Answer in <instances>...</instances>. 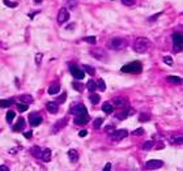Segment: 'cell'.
<instances>
[{
  "label": "cell",
  "mask_w": 183,
  "mask_h": 171,
  "mask_svg": "<svg viewBox=\"0 0 183 171\" xmlns=\"http://www.w3.org/2000/svg\"><path fill=\"white\" fill-rule=\"evenodd\" d=\"M97 88H98V89H101L102 91H103V90H106V84H105V81H103L102 78L97 81Z\"/></svg>",
  "instance_id": "d6a6232c"
},
{
  "label": "cell",
  "mask_w": 183,
  "mask_h": 171,
  "mask_svg": "<svg viewBox=\"0 0 183 171\" xmlns=\"http://www.w3.org/2000/svg\"><path fill=\"white\" fill-rule=\"evenodd\" d=\"M171 141L174 142V144H177V145H181L182 142H183V139H182V136L179 135V136H177V137H173Z\"/></svg>",
  "instance_id": "d590c367"
},
{
  "label": "cell",
  "mask_w": 183,
  "mask_h": 171,
  "mask_svg": "<svg viewBox=\"0 0 183 171\" xmlns=\"http://www.w3.org/2000/svg\"><path fill=\"white\" fill-rule=\"evenodd\" d=\"M120 71L123 73H140L143 71V65L139 62H132V63H128L126 65H123Z\"/></svg>",
  "instance_id": "3957f363"
},
{
  "label": "cell",
  "mask_w": 183,
  "mask_h": 171,
  "mask_svg": "<svg viewBox=\"0 0 183 171\" xmlns=\"http://www.w3.org/2000/svg\"><path fill=\"white\" fill-rule=\"evenodd\" d=\"M132 135L133 136H141V135H144V128H137V129L133 131Z\"/></svg>",
  "instance_id": "8d00e7d4"
},
{
  "label": "cell",
  "mask_w": 183,
  "mask_h": 171,
  "mask_svg": "<svg viewBox=\"0 0 183 171\" xmlns=\"http://www.w3.org/2000/svg\"><path fill=\"white\" fill-rule=\"evenodd\" d=\"M149 119H151V116H149V115H146V114H141L139 116V120L140 121H146V120H149Z\"/></svg>",
  "instance_id": "f35d334b"
},
{
  "label": "cell",
  "mask_w": 183,
  "mask_h": 171,
  "mask_svg": "<svg viewBox=\"0 0 183 171\" xmlns=\"http://www.w3.org/2000/svg\"><path fill=\"white\" fill-rule=\"evenodd\" d=\"M102 123H103V119L102 118H97L96 120H94V123H93V127L96 128V129H98V128H101V126H102Z\"/></svg>",
  "instance_id": "4dcf8cb0"
},
{
  "label": "cell",
  "mask_w": 183,
  "mask_h": 171,
  "mask_svg": "<svg viewBox=\"0 0 183 171\" xmlns=\"http://www.w3.org/2000/svg\"><path fill=\"white\" fill-rule=\"evenodd\" d=\"M167 81L171 82V84H177L179 85L182 82V78L178 77V76H167Z\"/></svg>",
  "instance_id": "d6986e66"
},
{
  "label": "cell",
  "mask_w": 183,
  "mask_h": 171,
  "mask_svg": "<svg viewBox=\"0 0 183 171\" xmlns=\"http://www.w3.org/2000/svg\"><path fill=\"white\" fill-rule=\"evenodd\" d=\"M46 108H47V111L51 112V114H56L58 112V103L56 102H48L47 105H46Z\"/></svg>",
  "instance_id": "2e32d148"
},
{
  "label": "cell",
  "mask_w": 183,
  "mask_h": 171,
  "mask_svg": "<svg viewBox=\"0 0 183 171\" xmlns=\"http://www.w3.org/2000/svg\"><path fill=\"white\" fill-rule=\"evenodd\" d=\"M111 170V163H106V166H105V171H110Z\"/></svg>",
  "instance_id": "7dc6e473"
},
{
  "label": "cell",
  "mask_w": 183,
  "mask_h": 171,
  "mask_svg": "<svg viewBox=\"0 0 183 171\" xmlns=\"http://www.w3.org/2000/svg\"><path fill=\"white\" fill-rule=\"evenodd\" d=\"M18 99H20V102L25 103V105H27V106H29L30 103H33V97H32V96H29V94H25V96H21Z\"/></svg>",
  "instance_id": "e0dca14e"
},
{
  "label": "cell",
  "mask_w": 183,
  "mask_h": 171,
  "mask_svg": "<svg viewBox=\"0 0 183 171\" xmlns=\"http://www.w3.org/2000/svg\"><path fill=\"white\" fill-rule=\"evenodd\" d=\"M8 166H0V171H8Z\"/></svg>",
  "instance_id": "c3c4849f"
},
{
  "label": "cell",
  "mask_w": 183,
  "mask_h": 171,
  "mask_svg": "<svg viewBox=\"0 0 183 171\" xmlns=\"http://www.w3.org/2000/svg\"><path fill=\"white\" fill-rule=\"evenodd\" d=\"M67 3L71 5V9H73L76 7V0H67Z\"/></svg>",
  "instance_id": "ee69618b"
},
{
  "label": "cell",
  "mask_w": 183,
  "mask_h": 171,
  "mask_svg": "<svg viewBox=\"0 0 183 171\" xmlns=\"http://www.w3.org/2000/svg\"><path fill=\"white\" fill-rule=\"evenodd\" d=\"M84 41L86 42V43H90V45H96L97 43V38H96V37H85Z\"/></svg>",
  "instance_id": "1f68e13d"
},
{
  "label": "cell",
  "mask_w": 183,
  "mask_h": 171,
  "mask_svg": "<svg viewBox=\"0 0 183 171\" xmlns=\"http://www.w3.org/2000/svg\"><path fill=\"white\" fill-rule=\"evenodd\" d=\"M60 91V85L59 84H53V85H50L48 86V89H47V93L48 94H51V96H54V94H58Z\"/></svg>",
  "instance_id": "5bb4252c"
},
{
  "label": "cell",
  "mask_w": 183,
  "mask_h": 171,
  "mask_svg": "<svg viewBox=\"0 0 183 171\" xmlns=\"http://www.w3.org/2000/svg\"><path fill=\"white\" fill-rule=\"evenodd\" d=\"M64 99H66V94H63V97H62V98H59V101H58V102L63 103V102H64Z\"/></svg>",
  "instance_id": "681fc988"
},
{
  "label": "cell",
  "mask_w": 183,
  "mask_h": 171,
  "mask_svg": "<svg viewBox=\"0 0 183 171\" xmlns=\"http://www.w3.org/2000/svg\"><path fill=\"white\" fill-rule=\"evenodd\" d=\"M69 18V12L67 8H62L58 13V22L59 24H66Z\"/></svg>",
  "instance_id": "ba28073f"
},
{
  "label": "cell",
  "mask_w": 183,
  "mask_h": 171,
  "mask_svg": "<svg viewBox=\"0 0 183 171\" xmlns=\"http://www.w3.org/2000/svg\"><path fill=\"white\" fill-rule=\"evenodd\" d=\"M89 99H90V102L93 103V105H97V103L101 101V97L98 96V94H94L93 91H92V94L89 96Z\"/></svg>",
  "instance_id": "7402d4cb"
},
{
  "label": "cell",
  "mask_w": 183,
  "mask_h": 171,
  "mask_svg": "<svg viewBox=\"0 0 183 171\" xmlns=\"http://www.w3.org/2000/svg\"><path fill=\"white\" fill-rule=\"evenodd\" d=\"M127 135H128V131L127 129H118V131L111 132L110 137H111L112 140H115V141H120V140H123Z\"/></svg>",
  "instance_id": "52a82bcc"
},
{
  "label": "cell",
  "mask_w": 183,
  "mask_h": 171,
  "mask_svg": "<svg viewBox=\"0 0 183 171\" xmlns=\"http://www.w3.org/2000/svg\"><path fill=\"white\" fill-rule=\"evenodd\" d=\"M72 86H73V89H76L77 91H81L82 89H84V85H82L81 82H79V81H73Z\"/></svg>",
  "instance_id": "83f0119b"
},
{
  "label": "cell",
  "mask_w": 183,
  "mask_h": 171,
  "mask_svg": "<svg viewBox=\"0 0 183 171\" xmlns=\"http://www.w3.org/2000/svg\"><path fill=\"white\" fill-rule=\"evenodd\" d=\"M86 135H88L86 131H80V132H79V136H80V137H85Z\"/></svg>",
  "instance_id": "bcb514c9"
},
{
  "label": "cell",
  "mask_w": 183,
  "mask_h": 171,
  "mask_svg": "<svg viewBox=\"0 0 183 171\" xmlns=\"http://www.w3.org/2000/svg\"><path fill=\"white\" fill-rule=\"evenodd\" d=\"M164 62L167 64V65H173V59H171V56H165L164 57Z\"/></svg>",
  "instance_id": "ab89813d"
},
{
  "label": "cell",
  "mask_w": 183,
  "mask_h": 171,
  "mask_svg": "<svg viewBox=\"0 0 183 171\" xmlns=\"http://www.w3.org/2000/svg\"><path fill=\"white\" fill-rule=\"evenodd\" d=\"M105 131L107 133H111V132H114V131H115V127L114 126H107V127L105 128Z\"/></svg>",
  "instance_id": "7bdbcfd3"
},
{
  "label": "cell",
  "mask_w": 183,
  "mask_h": 171,
  "mask_svg": "<svg viewBox=\"0 0 183 171\" xmlns=\"http://www.w3.org/2000/svg\"><path fill=\"white\" fill-rule=\"evenodd\" d=\"M68 158L72 163H76L79 161V152L76 149H69L68 150Z\"/></svg>",
  "instance_id": "8fae6325"
},
{
  "label": "cell",
  "mask_w": 183,
  "mask_h": 171,
  "mask_svg": "<svg viewBox=\"0 0 183 171\" xmlns=\"http://www.w3.org/2000/svg\"><path fill=\"white\" fill-rule=\"evenodd\" d=\"M34 1L37 3V4H38V3H41V1H42V0H34Z\"/></svg>",
  "instance_id": "f907efd6"
},
{
  "label": "cell",
  "mask_w": 183,
  "mask_h": 171,
  "mask_svg": "<svg viewBox=\"0 0 183 171\" xmlns=\"http://www.w3.org/2000/svg\"><path fill=\"white\" fill-rule=\"evenodd\" d=\"M86 88H88V90L89 91H94L97 89V82L96 81H88V84H86Z\"/></svg>",
  "instance_id": "484cf974"
},
{
  "label": "cell",
  "mask_w": 183,
  "mask_h": 171,
  "mask_svg": "<svg viewBox=\"0 0 183 171\" xmlns=\"http://www.w3.org/2000/svg\"><path fill=\"white\" fill-rule=\"evenodd\" d=\"M24 136H25V139H32L33 132H32V131H29V132H25V133H24Z\"/></svg>",
  "instance_id": "f6af8a7d"
},
{
  "label": "cell",
  "mask_w": 183,
  "mask_h": 171,
  "mask_svg": "<svg viewBox=\"0 0 183 171\" xmlns=\"http://www.w3.org/2000/svg\"><path fill=\"white\" fill-rule=\"evenodd\" d=\"M114 105L118 106V107H124V106L127 105V102H126V99H123V98H117L114 102Z\"/></svg>",
  "instance_id": "4316f807"
},
{
  "label": "cell",
  "mask_w": 183,
  "mask_h": 171,
  "mask_svg": "<svg viewBox=\"0 0 183 171\" xmlns=\"http://www.w3.org/2000/svg\"><path fill=\"white\" fill-rule=\"evenodd\" d=\"M29 120H30V124H32L33 127H37L42 123V118L39 116V114H35V112H33V114L29 115Z\"/></svg>",
  "instance_id": "30bf717a"
},
{
  "label": "cell",
  "mask_w": 183,
  "mask_h": 171,
  "mask_svg": "<svg viewBox=\"0 0 183 171\" xmlns=\"http://www.w3.org/2000/svg\"><path fill=\"white\" fill-rule=\"evenodd\" d=\"M42 57H43V55H42V54H37L35 55V64H41Z\"/></svg>",
  "instance_id": "60d3db41"
},
{
  "label": "cell",
  "mask_w": 183,
  "mask_h": 171,
  "mask_svg": "<svg viewBox=\"0 0 183 171\" xmlns=\"http://www.w3.org/2000/svg\"><path fill=\"white\" fill-rule=\"evenodd\" d=\"M3 3H4L7 7L9 8H16L17 7V3H14V1H9V0H3Z\"/></svg>",
  "instance_id": "836d02e7"
},
{
  "label": "cell",
  "mask_w": 183,
  "mask_h": 171,
  "mask_svg": "<svg viewBox=\"0 0 183 171\" xmlns=\"http://www.w3.org/2000/svg\"><path fill=\"white\" fill-rule=\"evenodd\" d=\"M164 162L161 160H151L148 161V162L145 163V167L148 170H156V169H160V167H162Z\"/></svg>",
  "instance_id": "9c48e42d"
},
{
  "label": "cell",
  "mask_w": 183,
  "mask_h": 171,
  "mask_svg": "<svg viewBox=\"0 0 183 171\" xmlns=\"http://www.w3.org/2000/svg\"><path fill=\"white\" fill-rule=\"evenodd\" d=\"M102 110L106 112V114H111V112H114V106L110 105V103H103Z\"/></svg>",
  "instance_id": "ffe728a7"
},
{
  "label": "cell",
  "mask_w": 183,
  "mask_h": 171,
  "mask_svg": "<svg viewBox=\"0 0 183 171\" xmlns=\"http://www.w3.org/2000/svg\"><path fill=\"white\" fill-rule=\"evenodd\" d=\"M24 127H25V120H24L22 118H20V119H18L17 123L14 124L13 127H12V129H13L14 132H17V131H22V129H24Z\"/></svg>",
  "instance_id": "9a60e30c"
},
{
  "label": "cell",
  "mask_w": 183,
  "mask_h": 171,
  "mask_svg": "<svg viewBox=\"0 0 183 171\" xmlns=\"http://www.w3.org/2000/svg\"><path fill=\"white\" fill-rule=\"evenodd\" d=\"M106 46H107V48H110V50L119 51V50H123L127 46V41L124 38H111V39H109Z\"/></svg>",
  "instance_id": "7a4b0ae2"
},
{
  "label": "cell",
  "mask_w": 183,
  "mask_h": 171,
  "mask_svg": "<svg viewBox=\"0 0 183 171\" xmlns=\"http://www.w3.org/2000/svg\"><path fill=\"white\" fill-rule=\"evenodd\" d=\"M30 152H32V154L34 155V157H41V153H42V150L39 149V146H33L32 149H30Z\"/></svg>",
  "instance_id": "cb8c5ba5"
},
{
  "label": "cell",
  "mask_w": 183,
  "mask_h": 171,
  "mask_svg": "<svg viewBox=\"0 0 183 171\" xmlns=\"http://www.w3.org/2000/svg\"><path fill=\"white\" fill-rule=\"evenodd\" d=\"M174 42V52H181L183 48V35L182 33H174L173 34Z\"/></svg>",
  "instance_id": "277c9868"
},
{
  "label": "cell",
  "mask_w": 183,
  "mask_h": 171,
  "mask_svg": "<svg viewBox=\"0 0 183 171\" xmlns=\"http://www.w3.org/2000/svg\"><path fill=\"white\" fill-rule=\"evenodd\" d=\"M12 105V99H1L0 101V107L1 108H7Z\"/></svg>",
  "instance_id": "d4e9b609"
},
{
  "label": "cell",
  "mask_w": 183,
  "mask_h": 171,
  "mask_svg": "<svg viewBox=\"0 0 183 171\" xmlns=\"http://www.w3.org/2000/svg\"><path fill=\"white\" fill-rule=\"evenodd\" d=\"M82 71H86V73H89L90 76H93L94 73H96L94 68L93 67H90V65H82Z\"/></svg>",
  "instance_id": "f1b7e54d"
},
{
  "label": "cell",
  "mask_w": 183,
  "mask_h": 171,
  "mask_svg": "<svg viewBox=\"0 0 183 171\" xmlns=\"http://www.w3.org/2000/svg\"><path fill=\"white\" fill-rule=\"evenodd\" d=\"M153 146H154L153 141H145L144 144H143V149H144V150H151Z\"/></svg>",
  "instance_id": "f546056e"
},
{
  "label": "cell",
  "mask_w": 183,
  "mask_h": 171,
  "mask_svg": "<svg viewBox=\"0 0 183 171\" xmlns=\"http://www.w3.org/2000/svg\"><path fill=\"white\" fill-rule=\"evenodd\" d=\"M88 115H79V116H76L75 118V121L73 123L75 124H77V126H84V124H86L88 123Z\"/></svg>",
  "instance_id": "7c38bea8"
},
{
  "label": "cell",
  "mask_w": 183,
  "mask_h": 171,
  "mask_svg": "<svg viewBox=\"0 0 183 171\" xmlns=\"http://www.w3.org/2000/svg\"><path fill=\"white\" fill-rule=\"evenodd\" d=\"M14 116H16V114H14L13 111H9L8 114H7V116H5V119H7V121H8V123H11V121L14 119Z\"/></svg>",
  "instance_id": "e575fe53"
},
{
  "label": "cell",
  "mask_w": 183,
  "mask_h": 171,
  "mask_svg": "<svg viewBox=\"0 0 183 171\" xmlns=\"http://www.w3.org/2000/svg\"><path fill=\"white\" fill-rule=\"evenodd\" d=\"M17 107H18V110H20L21 112H25L26 110H27V107H29V106L25 105V103H18V105H17Z\"/></svg>",
  "instance_id": "74e56055"
},
{
  "label": "cell",
  "mask_w": 183,
  "mask_h": 171,
  "mask_svg": "<svg viewBox=\"0 0 183 171\" xmlns=\"http://www.w3.org/2000/svg\"><path fill=\"white\" fill-rule=\"evenodd\" d=\"M69 112H71L72 115H75V116H79V115H88L86 114V107H85L82 103H79V105L73 106V107L69 108Z\"/></svg>",
  "instance_id": "5b68a950"
},
{
  "label": "cell",
  "mask_w": 183,
  "mask_h": 171,
  "mask_svg": "<svg viewBox=\"0 0 183 171\" xmlns=\"http://www.w3.org/2000/svg\"><path fill=\"white\" fill-rule=\"evenodd\" d=\"M41 158H42V161H43V162H50V160H51V150H50V149L46 148L45 150H42Z\"/></svg>",
  "instance_id": "4fadbf2b"
},
{
  "label": "cell",
  "mask_w": 183,
  "mask_h": 171,
  "mask_svg": "<svg viewBox=\"0 0 183 171\" xmlns=\"http://www.w3.org/2000/svg\"><path fill=\"white\" fill-rule=\"evenodd\" d=\"M69 72L72 73V76L76 78V80H82V78L85 77V72L80 69L77 65H69Z\"/></svg>",
  "instance_id": "8992f818"
},
{
  "label": "cell",
  "mask_w": 183,
  "mask_h": 171,
  "mask_svg": "<svg viewBox=\"0 0 183 171\" xmlns=\"http://www.w3.org/2000/svg\"><path fill=\"white\" fill-rule=\"evenodd\" d=\"M149 46H151V42H149V39L145 38V37H139V38H136L135 42H133V48H135V51L139 54L146 52Z\"/></svg>",
  "instance_id": "6da1fadb"
},
{
  "label": "cell",
  "mask_w": 183,
  "mask_h": 171,
  "mask_svg": "<svg viewBox=\"0 0 183 171\" xmlns=\"http://www.w3.org/2000/svg\"><path fill=\"white\" fill-rule=\"evenodd\" d=\"M128 115H130V110H123V111H120V112H117L115 116H117L119 120H123V119H126Z\"/></svg>",
  "instance_id": "ac0fdd59"
},
{
  "label": "cell",
  "mask_w": 183,
  "mask_h": 171,
  "mask_svg": "<svg viewBox=\"0 0 183 171\" xmlns=\"http://www.w3.org/2000/svg\"><path fill=\"white\" fill-rule=\"evenodd\" d=\"M136 0H122V3H123L124 5H133L135 4Z\"/></svg>",
  "instance_id": "b9f144b4"
},
{
  "label": "cell",
  "mask_w": 183,
  "mask_h": 171,
  "mask_svg": "<svg viewBox=\"0 0 183 171\" xmlns=\"http://www.w3.org/2000/svg\"><path fill=\"white\" fill-rule=\"evenodd\" d=\"M66 119H62V120H58L56 121V124H55V127H54V132H58V131H59V128L60 129H62V128L66 126Z\"/></svg>",
  "instance_id": "44dd1931"
},
{
  "label": "cell",
  "mask_w": 183,
  "mask_h": 171,
  "mask_svg": "<svg viewBox=\"0 0 183 171\" xmlns=\"http://www.w3.org/2000/svg\"><path fill=\"white\" fill-rule=\"evenodd\" d=\"M90 54L93 55V56H96L98 60H102L103 57H106V54L103 52L102 50H98V51H97V52H96V51H93V52H90Z\"/></svg>",
  "instance_id": "603a6c76"
}]
</instances>
